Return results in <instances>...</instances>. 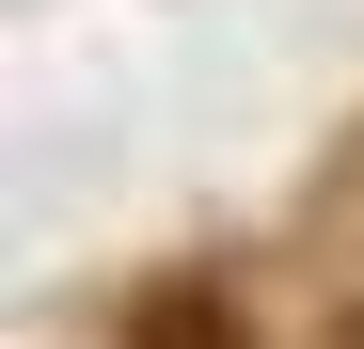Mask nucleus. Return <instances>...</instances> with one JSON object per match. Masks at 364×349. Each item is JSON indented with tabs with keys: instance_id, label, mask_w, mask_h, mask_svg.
Masks as SVG:
<instances>
[{
	"instance_id": "nucleus-1",
	"label": "nucleus",
	"mask_w": 364,
	"mask_h": 349,
	"mask_svg": "<svg viewBox=\"0 0 364 349\" xmlns=\"http://www.w3.org/2000/svg\"><path fill=\"white\" fill-rule=\"evenodd\" d=\"M127 349H254V318H237L206 270H174V286H143V302H127Z\"/></svg>"
},
{
	"instance_id": "nucleus-2",
	"label": "nucleus",
	"mask_w": 364,
	"mask_h": 349,
	"mask_svg": "<svg viewBox=\"0 0 364 349\" xmlns=\"http://www.w3.org/2000/svg\"><path fill=\"white\" fill-rule=\"evenodd\" d=\"M333 349H364V302H348V318H333Z\"/></svg>"
}]
</instances>
